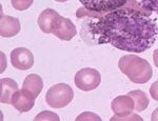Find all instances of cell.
I'll return each mask as SVG.
<instances>
[{
	"label": "cell",
	"instance_id": "obj_1",
	"mask_svg": "<svg viewBox=\"0 0 158 121\" xmlns=\"http://www.w3.org/2000/svg\"><path fill=\"white\" fill-rule=\"evenodd\" d=\"M152 12L142 9L137 3L132 7L124 6L108 13H94L78 9L77 17H90L86 30L97 44L110 43L121 51L142 53L151 49L158 35Z\"/></svg>",
	"mask_w": 158,
	"mask_h": 121
},
{
	"label": "cell",
	"instance_id": "obj_2",
	"mask_svg": "<svg viewBox=\"0 0 158 121\" xmlns=\"http://www.w3.org/2000/svg\"><path fill=\"white\" fill-rule=\"evenodd\" d=\"M118 67L122 74L137 84L147 83L153 76V70L149 62L136 55L122 56L118 62Z\"/></svg>",
	"mask_w": 158,
	"mask_h": 121
},
{
	"label": "cell",
	"instance_id": "obj_3",
	"mask_svg": "<svg viewBox=\"0 0 158 121\" xmlns=\"http://www.w3.org/2000/svg\"><path fill=\"white\" fill-rule=\"evenodd\" d=\"M74 98V92L70 85L65 83H58L50 87L45 95L47 103L51 107L62 108L72 102Z\"/></svg>",
	"mask_w": 158,
	"mask_h": 121
},
{
	"label": "cell",
	"instance_id": "obj_4",
	"mask_svg": "<svg viewBox=\"0 0 158 121\" xmlns=\"http://www.w3.org/2000/svg\"><path fill=\"white\" fill-rule=\"evenodd\" d=\"M74 80L79 90L90 92L99 87L101 82V75L97 70L85 67L76 73Z\"/></svg>",
	"mask_w": 158,
	"mask_h": 121
},
{
	"label": "cell",
	"instance_id": "obj_5",
	"mask_svg": "<svg viewBox=\"0 0 158 121\" xmlns=\"http://www.w3.org/2000/svg\"><path fill=\"white\" fill-rule=\"evenodd\" d=\"M85 10L94 13H108L124 6L129 0H79Z\"/></svg>",
	"mask_w": 158,
	"mask_h": 121
},
{
	"label": "cell",
	"instance_id": "obj_6",
	"mask_svg": "<svg viewBox=\"0 0 158 121\" xmlns=\"http://www.w3.org/2000/svg\"><path fill=\"white\" fill-rule=\"evenodd\" d=\"M52 34H54L56 37H58L61 40L70 41L76 36L77 30H76L75 24L70 19L61 17L59 15L54 24V27H53Z\"/></svg>",
	"mask_w": 158,
	"mask_h": 121
},
{
	"label": "cell",
	"instance_id": "obj_7",
	"mask_svg": "<svg viewBox=\"0 0 158 121\" xmlns=\"http://www.w3.org/2000/svg\"><path fill=\"white\" fill-rule=\"evenodd\" d=\"M11 62L15 69L27 71L34 65V56L30 50L17 47L11 53Z\"/></svg>",
	"mask_w": 158,
	"mask_h": 121
},
{
	"label": "cell",
	"instance_id": "obj_8",
	"mask_svg": "<svg viewBox=\"0 0 158 121\" xmlns=\"http://www.w3.org/2000/svg\"><path fill=\"white\" fill-rule=\"evenodd\" d=\"M11 104L20 113L29 112L35 104V98L23 90H18L12 97Z\"/></svg>",
	"mask_w": 158,
	"mask_h": 121
},
{
	"label": "cell",
	"instance_id": "obj_9",
	"mask_svg": "<svg viewBox=\"0 0 158 121\" xmlns=\"http://www.w3.org/2000/svg\"><path fill=\"white\" fill-rule=\"evenodd\" d=\"M111 107L116 116L131 114L135 108L134 99L129 94L126 96H118L112 101Z\"/></svg>",
	"mask_w": 158,
	"mask_h": 121
},
{
	"label": "cell",
	"instance_id": "obj_10",
	"mask_svg": "<svg viewBox=\"0 0 158 121\" xmlns=\"http://www.w3.org/2000/svg\"><path fill=\"white\" fill-rule=\"evenodd\" d=\"M20 32V22L18 18L12 16H6L1 11V19H0V34L2 37H14Z\"/></svg>",
	"mask_w": 158,
	"mask_h": 121
},
{
	"label": "cell",
	"instance_id": "obj_11",
	"mask_svg": "<svg viewBox=\"0 0 158 121\" xmlns=\"http://www.w3.org/2000/svg\"><path fill=\"white\" fill-rule=\"evenodd\" d=\"M58 16H59V14L53 9L44 10L38 18V26H40L41 31L45 34H52L53 27H54Z\"/></svg>",
	"mask_w": 158,
	"mask_h": 121
},
{
	"label": "cell",
	"instance_id": "obj_12",
	"mask_svg": "<svg viewBox=\"0 0 158 121\" xmlns=\"http://www.w3.org/2000/svg\"><path fill=\"white\" fill-rule=\"evenodd\" d=\"M42 89H43V81L40 76H38L36 74H30L25 77L23 85H22V90L25 91L27 93H29L35 99L39 96Z\"/></svg>",
	"mask_w": 158,
	"mask_h": 121
},
{
	"label": "cell",
	"instance_id": "obj_13",
	"mask_svg": "<svg viewBox=\"0 0 158 121\" xmlns=\"http://www.w3.org/2000/svg\"><path fill=\"white\" fill-rule=\"evenodd\" d=\"M0 85H1V102L11 103L13 95L16 91H18L17 82L11 78H2Z\"/></svg>",
	"mask_w": 158,
	"mask_h": 121
},
{
	"label": "cell",
	"instance_id": "obj_14",
	"mask_svg": "<svg viewBox=\"0 0 158 121\" xmlns=\"http://www.w3.org/2000/svg\"><path fill=\"white\" fill-rule=\"evenodd\" d=\"M129 95L134 99L135 103V110L137 112H142L148 107L149 105V98H148L147 94L142 91L135 90L129 93Z\"/></svg>",
	"mask_w": 158,
	"mask_h": 121
},
{
	"label": "cell",
	"instance_id": "obj_15",
	"mask_svg": "<svg viewBox=\"0 0 158 121\" xmlns=\"http://www.w3.org/2000/svg\"><path fill=\"white\" fill-rule=\"evenodd\" d=\"M34 0H11L12 6L17 11H25L33 4Z\"/></svg>",
	"mask_w": 158,
	"mask_h": 121
},
{
	"label": "cell",
	"instance_id": "obj_16",
	"mask_svg": "<svg viewBox=\"0 0 158 121\" xmlns=\"http://www.w3.org/2000/svg\"><path fill=\"white\" fill-rule=\"evenodd\" d=\"M111 121H142L141 117H139L138 115L136 114H133V113H131V114H128V115H123V116H116L114 115L113 117L110 119Z\"/></svg>",
	"mask_w": 158,
	"mask_h": 121
},
{
	"label": "cell",
	"instance_id": "obj_17",
	"mask_svg": "<svg viewBox=\"0 0 158 121\" xmlns=\"http://www.w3.org/2000/svg\"><path fill=\"white\" fill-rule=\"evenodd\" d=\"M35 121H39V120H54V121H59V116L55 113L49 112V111H44V112L40 113L39 115H37L35 117Z\"/></svg>",
	"mask_w": 158,
	"mask_h": 121
},
{
	"label": "cell",
	"instance_id": "obj_18",
	"mask_svg": "<svg viewBox=\"0 0 158 121\" xmlns=\"http://www.w3.org/2000/svg\"><path fill=\"white\" fill-rule=\"evenodd\" d=\"M141 6L147 11L156 12L158 14V0H141Z\"/></svg>",
	"mask_w": 158,
	"mask_h": 121
},
{
	"label": "cell",
	"instance_id": "obj_19",
	"mask_svg": "<svg viewBox=\"0 0 158 121\" xmlns=\"http://www.w3.org/2000/svg\"><path fill=\"white\" fill-rule=\"evenodd\" d=\"M77 121H80V120H97V121H100L101 118L99 116L93 114V113H83V114L79 115L77 117Z\"/></svg>",
	"mask_w": 158,
	"mask_h": 121
},
{
	"label": "cell",
	"instance_id": "obj_20",
	"mask_svg": "<svg viewBox=\"0 0 158 121\" xmlns=\"http://www.w3.org/2000/svg\"><path fill=\"white\" fill-rule=\"evenodd\" d=\"M150 94L154 100L158 101V81H155L150 87Z\"/></svg>",
	"mask_w": 158,
	"mask_h": 121
},
{
	"label": "cell",
	"instance_id": "obj_21",
	"mask_svg": "<svg viewBox=\"0 0 158 121\" xmlns=\"http://www.w3.org/2000/svg\"><path fill=\"white\" fill-rule=\"evenodd\" d=\"M153 60H154V64L158 67V49L153 53Z\"/></svg>",
	"mask_w": 158,
	"mask_h": 121
},
{
	"label": "cell",
	"instance_id": "obj_22",
	"mask_svg": "<svg viewBox=\"0 0 158 121\" xmlns=\"http://www.w3.org/2000/svg\"><path fill=\"white\" fill-rule=\"evenodd\" d=\"M151 120L152 121H158V107L154 111V112H153Z\"/></svg>",
	"mask_w": 158,
	"mask_h": 121
},
{
	"label": "cell",
	"instance_id": "obj_23",
	"mask_svg": "<svg viewBox=\"0 0 158 121\" xmlns=\"http://www.w3.org/2000/svg\"><path fill=\"white\" fill-rule=\"evenodd\" d=\"M55 1H57V2H65V1H68V0H55Z\"/></svg>",
	"mask_w": 158,
	"mask_h": 121
}]
</instances>
